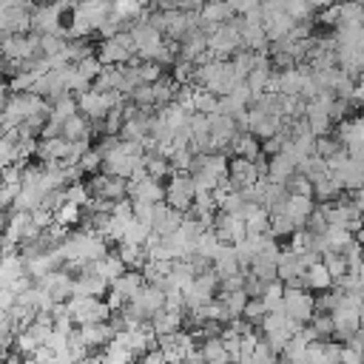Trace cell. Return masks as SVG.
<instances>
[{"label": "cell", "mask_w": 364, "mask_h": 364, "mask_svg": "<svg viewBox=\"0 0 364 364\" xmlns=\"http://www.w3.org/2000/svg\"><path fill=\"white\" fill-rule=\"evenodd\" d=\"M77 97V111L85 114L88 119H102V114L111 108V105H119L125 97L119 91H97V88H88V91H80L74 94Z\"/></svg>", "instance_id": "1"}, {"label": "cell", "mask_w": 364, "mask_h": 364, "mask_svg": "<svg viewBox=\"0 0 364 364\" xmlns=\"http://www.w3.org/2000/svg\"><path fill=\"white\" fill-rule=\"evenodd\" d=\"M165 202L182 213H188L191 202H193V179L188 171H173L165 182Z\"/></svg>", "instance_id": "2"}, {"label": "cell", "mask_w": 364, "mask_h": 364, "mask_svg": "<svg viewBox=\"0 0 364 364\" xmlns=\"http://www.w3.org/2000/svg\"><path fill=\"white\" fill-rule=\"evenodd\" d=\"M282 310L284 316L296 318V321H310L313 316V290L307 287H284V296H282Z\"/></svg>", "instance_id": "3"}, {"label": "cell", "mask_w": 364, "mask_h": 364, "mask_svg": "<svg viewBox=\"0 0 364 364\" xmlns=\"http://www.w3.org/2000/svg\"><path fill=\"white\" fill-rule=\"evenodd\" d=\"M71 273L65 270V267H54V270H48V273H43L40 279H34V284H40L54 301H65L68 296H71Z\"/></svg>", "instance_id": "4"}, {"label": "cell", "mask_w": 364, "mask_h": 364, "mask_svg": "<svg viewBox=\"0 0 364 364\" xmlns=\"http://www.w3.org/2000/svg\"><path fill=\"white\" fill-rule=\"evenodd\" d=\"M125 193L131 199H145V202H162L165 199V185L154 176L142 179H125Z\"/></svg>", "instance_id": "5"}, {"label": "cell", "mask_w": 364, "mask_h": 364, "mask_svg": "<svg viewBox=\"0 0 364 364\" xmlns=\"http://www.w3.org/2000/svg\"><path fill=\"white\" fill-rule=\"evenodd\" d=\"M74 333H77V338H80L91 353L100 350V347L114 336V330H111L108 321H82V324L74 327Z\"/></svg>", "instance_id": "6"}, {"label": "cell", "mask_w": 364, "mask_h": 364, "mask_svg": "<svg viewBox=\"0 0 364 364\" xmlns=\"http://www.w3.org/2000/svg\"><path fill=\"white\" fill-rule=\"evenodd\" d=\"M199 28L208 34L210 28H216L219 23H225V20H230L233 17V9L228 6V0H205L199 9Z\"/></svg>", "instance_id": "7"}, {"label": "cell", "mask_w": 364, "mask_h": 364, "mask_svg": "<svg viewBox=\"0 0 364 364\" xmlns=\"http://www.w3.org/2000/svg\"><path fill=\"white\" fill-rule=\"evenodd\" d=\"M94 54L102 65H119L131 57V51L117 37H100V43H94Z\"/></svg>", "instance_id": "8"}, {"label": "cell", "mask_w": 364, "mask_h": 364, "mask_svg": "<svg viewBox=\"0 0 364 364\" xmlns=\"http://www.w3.org/2000/svg\"><path fill=\"white\" fill-rule=\"evenodd\" d=\"M313 208H316L313 196H304V193H287L282 213H284L296 228H304V222H307V216H310Z\"/></svg>", "instance_id": "9"}, {"label": "cell", "mask_w": 364, "mask_h": 364, "mask_svg": "<svg viewBox=\"0 0 364 364\" xmlns=\"http://www.w3.org/2000/svg\"><path fill=\"white\" fill-rule=\"evenodd\" d=\"M108 11H114V9H111V0H77V3L71 6V14L82 17L94 31H97L100 20H102Z\"/></svg>", "instance_id": "10"}, {"label": "cell", "mask_w": 364, "mask_h": 364, "mask_svg": "<svg viewBox=\"0 0 364 364\" xmlns=\"http://www.w3.org/2000/svg\"><path fill=\"white\" fill-rule=\"evenodd\" d=\"M210 270H213L219 279H222V276H230V273H239V270H242L230 242H219L216 253L210 256Z\"/></svg>", "instance_id": "11"}, {"label": "cell", "mask_w": 364, "mask_h": 364, "mask_svg": "<svg viewBox=\"0 0 364 364\" xmlns=\"http://www.w3.org/2000/svg\"><path fill=\"white\" fill-rule=\"evenodd\" d=\"M256 154H262V142L259 136H253L250 131H236L228 142V156H247L253 159Z\"/></svg>", "instance_id": "12"}, {"label": "cell", "mask_w": 364, "mask_h": 364, "mask_svg": "<svg viewBox=\"0 0 364 364\" xmlns=\"http://www.w3.org/2000/svg\"><path fill=\"white\" fill-rule=\"evenodd\" d=\"M290 26H293V17H290L284 9H282V11H267V14H262V28H264L267 43L284 37V34L290 31Z\"/></svg>", "instance_id": "13"}, {"label": "cell", "mask_w": 364, "mask_h": 364, "mask_svg": "<svg viewBox=\"0 0 364 364\" xmlns=\"http://www.w3.org/2000/svg\"><path fill=\"white\" fill-rule=\"evenodd\" d=\"M148 321H151L154 336H165V333L182 330V313H179V310H165V307H159L156 313H151Z\"/></svg>", "instance_id": "14"}, {"label": "cell", "mask_w": 364, "mask_h": 364, "mask_svg": "<svg viewBox=\"0 0 364 364\" xmlns=\"http://www.w3.org/2000/svg\"><path fill=\"white\" fill-rule=\"evenodd\" d=\"M94 134V128H91V119L85 117V114H80V111H74V114H68L63 122H60V136H65V139H77V136H91Z\"/></svg>", "instance_id": "15"}, {"label": "cell", "mask_w": 364, "mask_h": 364, "mask_svg": "<svg viewBox=\"0 0 364 364\" xmlns=\"http://www.w3.org/2000/svg\"><path fill=\"white\" fill-rule=\"evenodd\" d=\"M293 171H296V159H293V156H287L284 151H276V154H270V156H267V179H273V182H282V185H284V179H287Z\"/></svg>", "instance_id": "16"}, {"label": "cell", "mask_w": 364, "mask_h": 364, "mask_svg": "<svg viewBox=\"0 0 364 364\" xmlns=\"http://www.w3.org/2000/svg\"><path fill=\"white\" fill-rule=\"evenodd\" d=\"M145 279H142V273L139 270H134V267H125L119 276H114L111 282H108V287H114L117 293H122L125 296V301L139 290V284H142Z\"/></svg>", "instance_id": "17"}, {"label": "cell", "mask_w": 364, "mask_h": 364, "mask_svg": "<svg viewBox=\"0 0 364 364\" xmlns=\"http://www.w3.org/2000/svg\"><path fill=\"white\" fill-rule=\"evenodd\" d=\"M304 122H307V128H310V134H330L333 131V119L327 117V111H321V108H316L313 102H307L304 100Z\"/></svg>", "instance_id": "18"}, {"label": "cell", "mask_w": 364, "mask_h": 364, "mask_svg": "<svg viewBox=\"0 0 364 364\" xmlns=\"http://www.w3.org/2000/svg\"><path fill=\"white\" fill-rule=\"evenodd\" d=\"M301 279H304V287L313 290V293H316V290H324V287H333V276L327 273V267L321 264V259L313 262L310 267H304Z\"/></svg>", "instance_id": "19"}, {"label": "cell", "mask_w": 364, "mask_h": 364, "mask_svg": "<svg viewBox=\"0 0 364 364\" xmlns=\"http://www.w3.org/2000/svg\"><path fill=\"white\" fill-rule=\"evenodd\" d=\"M114 253L122 259L125 267H134V270H139V267L145 264V259H148L145 247H142V245H134V242H117Z\"/></svg>", "instance_id": "20"}, {"label": "cell", "mask_w": 364, "mask_h": 364, "mask_svg": "<svg viewBox=\"0 0 364 364\" xmlns=\"http://www.w3.org/2000/svg\"><path fill=\"white\" fill-rule=\"evenodd\" d=\"M196 344H199L205 361H210V364H228V361H230V355H228V350H225V344H222L219 336H208L205 341L199 338Z\"/></svg>", "instance_id": "21"}, {"label": "cell", "mask_w": 364, "mask_h": 364, "mask_svg": "<svg viewBox=\"0 0 364 364\" xmlns=\"http://www.w3.org/2000/svg\"><path fill=\"white\" fill-rule=\"evenodd\" d=\"M88 54H94L91 37H74V40H65V46H63V57L68 63H77V60H82Z\"/></svg>", "instance_id": "22"}, {"label": "cell", "mask_w": 364, "mask_h": 364, "mask_svg": "<svg viewBox=\"0 0 364 364\" xmlns=\"http://www.w3.org/2000/svg\"><path fill=\"white\" fill-rule=\"evenodd\" d=\"M142 165H145V173L154 176V179H159V182H165L173 173L171 171V162L165 156H159V154H142Z\"/></svg>", "instance_id": "23"}, {"label": "cell", "mask_w": 364, "mask_h": 364, "mask_svg": "<svg viewBox=\"0 0 364 364\" xmlns=\"http://www.w3.org/2000/svg\"><path fill=\"white\" fill-rule=\"evenodd\" d=\"M341 193V188L333 182V176L330 173H321V176H316L313 179V202H327V199H336Z\"/></svg>", "instance_id": "24"}, {"label": "cell", "mask_w": 364, "mask_h": 364, "mask_svg": "<svg viewBox=\"0 0 364 364\" xmlns=\"http://www.w3.org/2000/svg\"><path fill=\"white\" fill-rule=\"evenodd\" d=\"M299 80H301V74H299L296 65L276 68V88H279V94H296L299 97Z\"/></svg>", "instance_id": "25"}, {"label": "cell", "mask_w": 364, "mask_h": 364, "mask_svg": "<svg viewBox=\"0 0 364 364\" xmlns=\"http://www.w3.org/2000/svg\"><path fill=\"white\" fill-rule=\"evenodd\" d=\"M176 85H179V82H176L171 74H162L159 80H154V82H151V91H154V105H165V102H171V100H173Z\"/></svg>", "instance_id": "26"}, {"label": "cell", "mask_w": 364, "mask_h": 364, "mask_svg": "<svg viewBox=\"0 0 364 364\" xmlns=\"http://www.w3.org/2000/svg\"><path fill=\"white\" fill-rule=\"evenodd\" d=\"M216 296L222 299V304H225V310L230 313V318H233V316H242V307H245V301H247V293H245L242 287H236V290H219Z\"/></svg>", "instance_id": "27"}, {"label": "cell", "mask_w": 364, "mask_h": 364, "mask_svg": "<svg viewBox=\"0 0 364 364\" xmlns=\"http://www.w3.org/2000/svg\"><path fill=\"white\" fill-rule=\"evenodd\" d=\"M364 11H361V0H338V20L336 26H347V23H361Z\"/></svg>", "instance_id": "28"}, {"label": "cell", "mask_w": 364, "mask_h": 364, "mask_svg": "<svg viewBox=\"0 0 364 364\" xmlns=\"http://www.w3.org/2000/svg\"><path fill=\"white\" fill-rule=\"evenodd\" d=\"M54 222L57 225H63V228H77V222H80V205H71V202H60L54 210Z\"/></svg>", "instance_id": "29"}, {"label": "cell", "mask_w": 364, "mask_h": 364, "mask_svg": "<svg viewBox=\"0 0 364 364\" xmlns=\"http://www.w3.org/2000/svg\"><path fill=\"white\" fill-rule=\"evenodd\" d=\"M247 270H250L256 279H262V282L276 279V262H273V259H267V256H262V253H256V256L250 259Z\"/></svg>", "instance_id": "30"}, {"label": "cell", "mask_w": 364, "mask_h": 364, "mask_svg": "<svg viewBox=\"0 0 364 364\" xmlns=\"http://www.w3.org/2000/svg\"><path fill=\"white\" fill-rule=\"evenodd\" d=\"M213 108H216V94H210V91L202 88V85H193V94H191V111L210 114Z\"/></svg>", "instance_id": "31"}, {"label": "cell", "mask_w": 364, "mask_h": 364, "mask_svg": "<svg viewBox=\"0 0 364 364\" xmlns=\"http://www.w3.org/2000/svg\"><path fill=\"white\" fill-rule=\"evenodd\" d=\"M148 230H151V225H145V222H139V219H125V228H122V239L119 242H134V245H142L145 242V236H148Z\"/></svg>", "instance_id": "32"}, {"label": "cell", "mask_w": 364, "mask_h": 364, "mask_svg": "<svg viewBox=\"0 0 364 364\" xmlns=\"http://www.w3.org/2000/svg\"><path fill=\"white\" fill-rule=\"evenodd\" d=\"M63 199L71 202V205H85L91 199V193H88V188H85L82 179H74V182H65L63 185Z\"/></svg>", "instance_id": "33"}, {"label": "cell", "mask_w": 364, "mask_h": 364, "mask_svg": "<svg viewBox=\"0 0 364 364\" xmlns=\"http://www.w3.org/2000/svg\"><path fill=\"white\" fill-rule=\"evenodd\" d=\"M296 230V225L284 216V213H270V219H267V233L273 236V239H284V236H290Z\"/></svg>", "instance_id": "34"}, {"label": "cell", "mask_w": 364, "mask_h": 364, "mask_svg": "<svg viewBox=\"0 0 364 364\" xmlns=\"http://www.w3.org/2000/svg\"><path fill=\"white\" fill-rule=\"evenodd\" d=\"M321 264L327 267V273H330L333 279H338L341 273H347V259H344L341 250H324V253H321Z\"/></svg>", "instance_id": "35"}, {"label": "cell", "mask_w": 364, "mask_h": 364, "mask_svg": "<svg viewBox=\"0 0 364 364\" xmlns=\"http://www.w3.org/2000/svg\"><path fill=\"white\" fill-rule=\"evenodd\" d=\"M310 327H313V333H316V338L321 341V338H333V318H330V313H321V310H316L313 316H310V321H307Z\"/></svg>", "instance_id": "36"}, {"label": "cell", "mask_w": 364, "mask_h": 364, "mask_svg": "<svg viewBox=\"0 0 364 364\" xmlns=\"http://www.w3.org/2000/svg\"><path fill=\"white\" fill-rule=\"evenodd\" d=\"M284 188H287L290 193H304V196L313 193V182H310V176H304L301 171H293V173L284 179Z\"/></svg>", "instance_id": "37"}, {"label": "cell", "mask_w": 364, "mask_h": 364, "mask_svg": "<svg viewBox=\"0 0 364 364\" xmlns=\"http://www.w3.org/2000/svg\"><path fill=\"white\" fill-rule=\"evenodd\" d=\"M136 74H139V82H154L165 74V65L154 63V60H139L136 63Z\"/></svg>", "instance_id": "38"}, {"label": "cell", "mask_w": 364, "mask_h": 364, "mask_svg": "<svg viewBox=\"0 0 364 364\" xmlns=\"http://www.w3.org/2000/svg\"><path fill=\"white\" fill-rule=\"evenodd\" d=\"M267 219H270V213L259 205L250 216H245V228H247V233H267Z\"/></svg>", "instance_id": "39"}, {"label": "cell", "mask_w": 364, "mask_h": 364, "mask_svg": "<svg viewBox=\"0 0 364 364\" xmlns=\"http://www.w3.org/2000/svg\"><path fill=\"white\" fill-rule=\"evenodd\" d=\"M284 11L293 17V23L296 20H310L313 17V6H310V0H284Z\"/></svg>", "instance_id": "40"}, {"label": "cell", "mask_w": 364, "mask_h": 364, "mask_svg": "<svg viewBox=\"0 0 364 364\" xmlns=\"http://www.w3.org/2000/svg\"><path fill=\"white\" fill-rule=\"evenodd\" d=\"M341 347L344 344L338 338H321V364H338Z\"/></svg>", "instance_id": "41"}, {"label": "cell", "mask_w": 364, "mask_h": 364, "mask_svg": "<svg viewBox=\"0 0 364 364\" xmlns=\"http://www.w3.org/2000/svg\"><path fill=\"white\" fill-rule=\"evenodd\" d=\"M77 165H80V171H82V173H94V171H100V165H102V154L91 145V148L77 159Z\"/></svg>", "instance_id": "42"}, {"label": "cell", "mask_w": 364, "mask_h": 364, "mask_svg": "<svg viewBox=\"0 0 364 364\" xmlns=\"http://www.w3.org/2000/svg\"><path fill=\"white\" fill-rule=\"evenodd\" d=\"M191 159H193V151H191V148H173V151L168 154L171 171H188V168H191Z\"/></svg>", "instance_id": "43"}, {"label": "cell", "mask_w": 364, "mask_h": 364, "mask_svg": "<svg viewBox=\"0 0 364 364\" xmlns=\"http://www.w3.org/2000/svg\"><path fill=\"white\" fill-rule=\"evenodd\" d=\"M270 361H276V353L270 350V344L264 338H259L256 347L250 350V364H270Z\"/></svg>", "instance_id": "44"}, {"label": "cell", "mask_w": 364, "mask_h": 364, "mask_svg": "<svg viewBox=\"0 0 364 364\" xmlns=\"http://www.w3.org/2000/svg\"><path fill=\"white\" fill-rule=\"evenodd\" d=\"M77 65V71L85 77V80H94L97 74H100V68H102V63L97 60V54H88V57H82V60H77L74 63Z\"/></svg>", "instance_id": "45"}, {"label": "cell", "mask_w": 364, "mask_h": 364, "mask_svg": "<svg viewBox=\"0 0 364 364\" xmlns=\"http://www.w3.org/2000/svg\"><path fill=\"white\" fill-rule=\"evenodd\" d=\"M264 313H267V310H264L262 299H259V296H247V301H245V307H242V316H245L247 321H253V324H256Z\"/></svg>", "instance_id": "46"}, {"label": "cell", "mask_w": 364, "mask_h": 364, "mask_svg": "<svg viewBox=\"0 0 364 364\" xmlns=\"http://www.w3.org/2000/svg\"><path fill=\"white\" fill-rule=\"evenodd\" d=\"M114 219H131L134 210H131V196H119V199H111V210H108Z\"/></svg>", "instance_id": "47"}, {"label": "cell", "mask_w": 364, "mask_h": 364, "mask_svg": "<svg viewBox=\"0 0 364 364\" xmlns=\"http://www.w3.org/2000/svg\"><path fill=\"white\" fill-rule=\"evenodd\" d=\"M131 210H134V219L151 225L154 219V202H145V199H131Z\"/></svg>", "instance_id": "48"}, {"label": "cell", "mask_w": 364, "mask_h": 364, "mask_svg": "<svg viewBox=\"0 0 364 364\" xmlns=\"http://www.w3.org/2000/svg\"><path fill=\"white\" fill-rule=\"evenodd\" d=\"M28 216H31V225H37V228H48V225L54 222V213H51V208H46V205H34V208L28 210Z\"/></svg>", "instance_id": "49"}, {"label": "cell", "mask_w": 364, "mask_h": 364, "mask_svg": "<svg viewBox=\"0 0 364 364\" xmlns=\"http://www.w3.org/2000/svg\"><path fill=\"white\" fill-rule=\"evenodd\" d=\"M290 247H293L296 253L307 250V247H310V230H307V228H296V230L290 233Z\"/></svg>", "instance_id": "50"}, {"label": "cell", "mask_w": 364, "mask_h": 364, "mask_svg": "<svg viewBox=\"0 0 364 364\" xmlns=\"http://www.w3.org/2000/svg\"><path fill=\"white\" fill-rule=\"evenodd\" d=\"M43 344H46L51 353H57V350H63V347L68 344V336H65V333H57V330H48L46 338H43Z\"/></svg>", "instance_id": "51"}, {"label": "cell", "mask_w": 364, "mask_h": 364, "mask_svg": "<svg viewBox=\"0 0 364 364\" xmlns=\"http://www.w3.org/2000/svg\"><path fill=\"white\" fill-rule=\"evenodd\" d=\"M102 301L108 304V310H119V307L125 304V296H122V293H117L114 287H108V290H105V296H102Z\"/></svg>", "instance_id": "52"}, {"label": "cell", "mask_w": 364, "mask_h": 364, "mask_svg": "<svg viewBox=\"0 0 364 364\" xmlns=\"http://www.w3.org/2000/svg\"><path fill=\"white\" fill-rule=\"evenodd\" d=\"M139 361H145V364H162V361H165V355H162V350H159V347H148L145 353H139Z\"/></svg>", "instance_id": "53"}, {"label": "cell", "mask_w": 364, "mask_h": 364, "mask_svg": "<svg viewBox=\"0 0 364 364\" xmlns=\"http://www.w3.org/2000/svg\"><path fill=\"white\" fill-rule=\"evenodd\" d=\"M338 364H361V353L358 350H350V347H341Z\"/></svg>", "instance_id": "54"}, {"label": "cell", "mask_w": 364, "mask_h": 364, "mask_svg": "<svg viewBox=\"0 0 364 364\" xmlns=\"http://www.w3.org/2000/svg\"><path fill=\"white\" fill-rule=\"evenodd\" d=\"M23 3H26V6L31 9V6H37V3H46V0H23Z\"/></svg>", "instance_id": "55"}]
</instances>
